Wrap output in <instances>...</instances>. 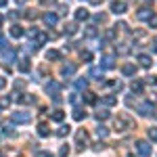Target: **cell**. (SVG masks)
<instances>
[{"label":"cell","mask_w":157,"mask_h":157,"mask_svg":"<svg viewBox=\"0 0 157 157\" xmlns=\"http://www.w3.org/2000/svg\"><path fill=\"white\" fill-rule=\"evenodd\" d=\"M97 134H98V136H101V138H105V136H107V134H109V130H107V128H105V126H97Z\"/></svg>","instance_id":"obj_31"},{"label":"cell","mask_w":157,"mask_h":157,"mask_svg":"<svg viewBox=\"0 0 157 157\" xmlns=\"http://www.w3.org/2000/svg\"><path fill=\"white\" fill-rule=\"evenodd\" d=\"M90 2H92V4H101L103 0H90Z\"/></svg>","instance_id":"obj_50"},{"label":"cell","mask_w":157,"mask_h":157,"mask_svg":"<svg viewBox=\"0 0 157 157\" xmlns=\"http://www.w3.org/2000/svg\"><path fill=\"white\" fill-rule=\"evenodd\" d=\"M130 88H132V92H143V84L140 82H132Z\"/></svg>","instance_id":"obj_34"},{"label":"cell","mask_w":157,"mask_h":157,"mask_svg":"<svg viewBox=\"0 0 157 157\" xmlns=\"http://www.w3.org/2000/svg\"><path fill=\"white\" fill-rule=\"evenodd\" d=\"M121 73H124V75H134V73H136V67H134L132 63H126V65L121 67Z\"/></svg>","instance_id":"obj_17"},{"label":"cell","mask_w":157,"mask_h":157,"mask_svg":"<svg viewBox=\"0 0 157 157\" xmlns=\"http://www.w3.org/2000/svg\"><path fill=\"white\" fill-rule=\"evenodd\" d=\"M84 117H86V111H84V109H80V107L73 109V120H75V121H82Z\"/></svg>","instance_id":"obj_18"},{"label":"cell","mask_w":157,"mask_h":157,"mask_svg":"<svg viewBox=\"0 0 157 157\" xmlns=\"http://www.w3.org/2000/svg\"><path fill=\"white\" fill-rule=\"evenodd\" d=\"M75 143H78V149H80V151H82V149H86V147L90 145L88 132H86V130H78V132H75Z\"/></svg>","instance_id":"obj_2"},{"label":"cell","mask_w":157,"mask_h":157,"mask_svg":"<svg viewBox=\"0 0 157 157\" xmlns=\"http://www.w3.org/2000/svg\"><path fill=\"white\" fill-rule=\"evenodd\" d=\"M23 34H25V32H23V27H21V25H13V27H11V36L13 38H21Z\"/></svg>","instance_id":"obj_19"},{"label":"cell","mask_w":157,"mask_h":157,"mask_svg":"<svg viewBox=\"0 0 157 157\" xmlns=\"http://www.w3.org/2000/svg\"><path fill=\"white\" fill-rule=\"evenodd\" d=\"M15 2H17V4H25V0H15Z\"/></svg>","instance_id":"obj_51"},{"label":"cell","mask_w":157,"mask_h":157,"mask_svg":"<svg viewBox=\"0 0 157 157\" xmlns=\"http://www.w3.org/2000/svg\"><path fill=\"white\" fill-rule=\"evenodd\" d=\"M82 61H86V63H88V61H92V52L84 50V52H82Z\"/></svg>","instance_id":"obj_37"},{"label":"cell","mask_w":157,"mask_h":157,"mask_svg":"<svg viewBox=\"0 0 157 157\" xmlns=\"http://www.w3.org/2000/svg\"><path fill=\"white\" fill-rule=\"evenodd\" d=\"M50 120H52V121H63V120H65V111L55 109V111H52V115H50Z\"/></svg>","instance_id":"obj_15"},{"label":"cell","mask_w":157,"mask_h":157,"mask_svg":"<svg viewBox=\"0 0 157 157\" xmlns=\"http://www.w3.org/2000/svg\"><path fill=\"white\" fill-rule=\"evenodd\" d=\"M36 157H52V153H50V151H38Z\"/></svg>","instance_id":"obj_39"},{"label":"cell","mask_w":157,"mask_h":157,"mask_svg":"<svg viewBox=\"0 0 157 157\" xmlns=\"http://www.w3.org/2000/svg\"><path fill=\"white\" fill-rule=\"evenodd\" d=\"M65 32H67V34H75V32H78V27H75L73 23H69V25H65Z\"/></svg>","instance_id":"obj_36"},{"label":"cell","mask_w":157,"mask_h":157,"mask_svg":"<svg viewBox=\"0 0 157 157\" xmlns=\"http://www.w3.org/2000/svg\"><path fill=\"white\" fill-rule=\"evenodd\" d=\"M59 155H61V157H67V155H69V147H67V145H61Z\"/></svg>","instance_id":"obj_33"},{"label":"cell","mask_w":157,"mask_h":157,"mask_svg":"<svg viewBox=\"0 0 157 157\" xmlns=\"http://www.w3.org/2000/svg\"><path fill=\"white\" fill-rule=\"evenodd\" d=\"M145 82H149V84H155L157 80H155V78H153V75H149V78H145Z\"/></svg>","instance_id":"obj_44"},{"label":"cell","mask_w":157,"mask_h":157,"mask_svg":"<svg viewBox=\"0 0 157 157\" xmlns=\"http://www.w3.org/2000/svg\"><path fill=\"white\" fill-rule=\"evenodd\" d=\"M153 50H155V52H157V38H155V40H153Z\"/></svg>","instance_id":"obj_48"},{"label":"cell","mask_w":157,"mask_h":157,"mask_svg":"<svg viewBox=\"0 0 157 157\" xmlns=\"http://www.w3.org/2000/svg\"><path fill=\"white\" fill-rule=\"evenodd\" d=\"M126 9H128V4H126L124 0H113V2H111V13H113V15H124Z\"/></svg>","instance_id":"obj_5"},{"label":"cell","mask_w":157,"mask_h":157,"mask_svg":"<svg viewBox=\"0 0 157 157\" xmlns=\"http://www.w3.org/2000/svg\"><path fill=\"white\" fill-rule=\"evenodd\" d=\"M6 46H9V42H6V38H2V36H0V50H4Z\"/></svg>","instance_id":"obj_40"},{"label":"cell","mask_w":157,"mask_h":157,"mask_svg":"<svg viewBox=\"0 0 157 157\" xmlns=\"http://www.w3.org/2000/svg\"><path fill=\"white\" fill-rule=\"evenodd\" d=\"M149 138L153 143H157V128H149Z\"/></svg>","instance_id":"obj_35"},{"label":"cell","mask_w":157,"mask_h":157,"mask_svg":"<svg viewBox=\"0 0 157 157\" xmlns=\"http://www.w3.org/2000/svg\"><path fill=\"white\" fill-rule=\"evenodd\" d=\"M90 78H94V80H98V82H101V80H103V69L92 67V69H90Z\"/></svg>","instance_id":"obj_21"},{"label":"cell","mask_w":157,"mask_h":157,"mask_svg":"<svg viewBox=\"0 0 157 157\" xmlns=\"http://www.w3.org/2000/svg\"><path fill=\"white\" fill-rule=\"evenodd\" d=\"M136 17L145 21V19H149V17H151V11H149V9H140V11L136 13Z\"/></svg>","instance_id":"obj_25"},{"label":"cell","mask_w":157,"mask_h":157,"mask_svg":"<svg viewBox=\"0 0 157 157\" xmlns=\"http://www.w3.org/2000/svg\"><path fill=\"white\" fill-rule=\"evenodd\" d=\"M103 103H105L107 107H113V105H117V97H115V94H105V97H103Z\"/></svg>","instance_id":"obj_13"},{"label":"cell","mask_w":157,"mask_h":157,"mask_svg":"<svg viewBox=\"0 0 157 157\" xmlns=\"http://www.w3.org/2000/svg\"><path fill=\"white\" fill-rule=\"evenodd\" d=\"M128 157H136V155H128Z\"/></svg>","instance_id":"obj_54"},{"label":"cell","mask_w":157,"mask_h":157,"mask_svg":"<svg viewBox=\"0 0 157 157\" xmlns=\"http://www.w3.org/2000/svg\"><path fill=\"white\" fill-rule=\"evenodd\" d=\"M84 101L88 103V105H94V103H97V94H94V92H86Z\"/></svg>","instance_id":"obj_24"},{"label":"cell","mask_w":157,"mask_h":157,"mask_svg":"<svg viewBox=\"0 0 157 157\" xmlns=\"http://www.w3.org/2000/svg\"><path fill=\"white\" fill-rule=\"evenodd\" d=\"M94 21H98V23H103V21H105V15H103V13H98V15H94Z\"/></svg>","instance_id":"obj_41"},{"label":"cell","mask_w":157,"mask_h":157,"mask_svg":"<svg viewBox=\"0 0 157 157\" xmlns=\"http://www.w3.org/2000/svg\"><path fill=\"white\" fill-rule=\"evenodd\" d=\"M4 134H6V136H13L15 132H13V128H11V126H4Z\"/></svg>","instance_id":"obj_42"},{"label":"cell","mask_w":157,"mask_h":157,"mask_svg":"<svg viewBox=\"0 0 157 157\" xmlns=\"http://www.w3.org/2000/svg\"><path fill=\"white\" fill-rule=\"evenodd\" d=\"M136 149H138V153L143 157H151V153H153V149H151V145L147 140H138L136 143Z\"/></svg>","instance_id":"obj_6"},{"label":"cell","mask_w":157,"mask_h":157,"mask_svg":"<svg viewBox=\"0 0 157 157\" xmlns=\"http://www.w3.org/2000/svg\"><path fill=\"white\" fill-rule=\"evenodd\" d=\"M4 86H6V82H4V80H2V78H0V90H2V88H4Z\"/></svg>","instance_id":"obj_47"},{"label":"cell","mask_w":157,"mask_h":157,"mask_svg":"<svg viewBox=\"0 0 157 157\" xmlns=\"http://www.w3.org/2000/svg\"><path fill=\"white\" fill-rule=\"evenodd\" d=\"M25 17H27V19H34V17H36V11H34V13L27 11V13H25Z\"/></svg>","instance_id":"obj_43"},{"label":"cell","mask_w":157,"mask_h":157,"mask_svg":"<svg viewBox=\"0 0 157 157\" xmlns=\"http://www.w3.org/2000/svg\"><path fill=\"white\" fill-rule=\"evenodd\" d=\"M147 21H149V25H151V27H157V15H151Z\"/></svg>","instance_id":"obj_38"},{"label":"cell","mask_w":157,"mask_h":157,"mask_svg":"<svg viewBox=\"0 0 157 157\" xmlns=\"http://www.w3.org/2000/svg\"><path fill=\"white\" fill-rule=\"evenodd\" d=\"M153 117L157 120V107H153Z\"/></svg>","instance_id":"obj_49"},{"label":"cell","mask_w":157,"mask_h":157,"mask_svg":"<svg viewBox=\"0 0 157 157\" xmlns=\"http://www.w3.org/2000/svg\"><path fill=\"white\" fill-rule=\"evenodd\" d=\"M117 36V32H115V29H113V27H109L107 32H105V38H109V40H113V38Z\"/></svg>","instance_id":"obj_32"},{"label":"cell","mask_w":157,"mask_h":157,"mask_svg":"<svg viewBox=\"0 0 157 157\" xmlns=\"http://www.w3.org/2000/svg\"><path fill=\"white\" fill-rule=\"evenodd\" d=\"M128 128H134V121L130 120L128 113H120V115L115 117V130H117V132H124V130H128Z\"/></svg>","instance_id":"obj_1"},{"label":"cell","mask_w":157,"mask_h":157,"mask_svg":"<svg viewBox=\"0 0 157 157\" xmlns=\"http://www.w3.org/2000/svg\"><path fill=\"white\" fill-rule=\"evenodd\" d=\"M46 40H48V36H46V34H40V32L36 34V44H38V46H40V44H44Z\"/></svg>","instance_id":"obj_29"},{"label":"cell","mask_w":157,"mask_h":157,"mask_svg":"<svg viewBox=\"0 0 157 157\" xmlns=\"http://www.w3.org/2000/svg\"><path fill=\"white\" fill-rule=\"evenodd\" d=\"M17 17H21V13H19V11H13L11 13V19H17Z\"/></svg>","instance_id":"obj_45"},{"label":"cell","mask_w":157,"mask_h":157,"mask_svg":"<svg viewBox=\"0 0 157 157\" xmlns=\"http://www.w3.org/2000/svg\"><path fill=\"white\" fill-rule=\"evenodd\" d=\"M46 59H48V61H59L61 59V52H59V50H48V52H46Z\"/></svg>","instance_id":"obj_22"},{"label":"cell","mask_w":157,"mask_h":157,"mask_svg":"<svg viewBox=\"0 0 157 157\" xmlns=\"http://www.w3.org/2000/svg\"><path fill=\"white\" fill-rule=\"evenodd\" d=\"M94 117H97L98 121H105L109 117V111H107V109H98L97 113H94Z\"/></svg>","instance_id":"obj_20"},{"label":"cell","mask_w":157,"mask_h":157,"mask_svg":"<svg viewBox=\"0 0 157 157\" xmlns=\"http://www.w3.org/2000/svg\"><path fill=\"white\" fill-rule=\"evenodd\" d=\"M75 88H78V90H86V88H88V80H82V78H80V80H75Z\"/></svg>","instance_id":"obj_26"},{"label":"cell","mask_w":157,"mask_h":157,"mask_svg":"<svg viewBox=\"0 0 157 157\" xmlns=\"http://www.w3.org/2000/svg\"><path fill=\"white\" fill-rule=\"evenodd\" d=\"M11 120H13V121H17V124H27V121L32 120V115H29L27 111H13Z\"/></svg>","instance_id":"obj_3"},{"label":"cell","mask_w":157,"mask_h":157,"mask_svg":"<svg viewBox=\"0 0 157 157\" xmlns=\"http://www.w3.org/2000/svg\"><path fill=\"white\" fill-rule=\"evenodd\" d=\"M42 19H44V23H46V25H57V21H59V17H57L55 13H46Z\"/></svg>","instance_id":"obj_11"},{"label":"cell","mask_w":157,"mask_h":157,"mask_svg":"<svg viewBox=\"0 0 157 157\" xmlns=\"http://www.w3.org/2000/svg\"><path fill=\"white\" fill-rule=\"evenodd\" d=\"M138 63H140V67H151V57L149 55H138Z\"/></svg>","instance_id":"obj_16"},{"label":"cell","mask_w":157,"mask_h":157,"mask_svg":"<svg viewBox=\"0 0 157 157\" xmlns=\"http://www.w3.org/2000/svg\"><path fill=\"white\" fill-rule=\"evenodd\" d=\"M15 101L19 103V105H32V103H36V97L34 94H27V92H21V94H15Z\"/></svg>","instance_id":"obj_4"},{"label":"cell","mask_w":157,"mask_h":157,"mask_svg":"<svg viewBox=\"0 0 157 157\" xmlns=\"http://www.w3.org/2000/svg\"><path fill=\"white\" fill-rule=\"evenodd\" d=\"M42 4H55V0H42Z\"/></svg>","instance_id":"obj_46"},{"label":"cell","mask_w":157,"mask_h":157,"mask_svg":"<svg viewBox=\"0 0 157 157\" xmlns=\"http://www.w3.org/2000/svg\"><path fill=\"white\" fill-rule=\"evenodd\" d=\"M44 88H46V92L52 94V97H59V92H61V84H59V82H55V80H50Z\"/></svg>","instance_id":"obj_7"},{"label":"cell","mask_w":157,"mask_h":157,"mask_svg":"<svg viewBox=\"0 0 157 157\" xmlns=\"http://www.w3.org/2000/svg\"><path fill=\"white\" fill-rule=\"evenodd\" d=\"M101 67H103V69H113V67H115V61H113V57H111V55L101 57Z\"/></svg>","instance_id":"obj_8"},{"label":"cell","mask_w":157,"mask_h":157,"mask_svg":"<svg viewBox=\"0 0 157 157\" xmlns=\"http://www.w3.org/2000/svg\"><path fill=\"white\" fill-rule=\"evenodd\" d=\"M4 4H6V0H0V6H4Z\"/></svg>","instance_id":"obj_52"},{"label":"cell","mask_w":157,"mask_h":157,"mask_svg":"<svg viewBox=\"0 0 157 157\" xmlns=\"http://www.w3.org/2000/svg\"><path fill=\"white\" fill-rule=\"evenodd\" d=\"M151 111H153V105H151V103H143V105H138V113H140V115H149Z\"/></svg>","instance_id":"obj_14"},{"label":"cell","mask_w":157,"mask_h":157,"mask_svg":"<svg viewBox=\"0 0 157 157\" xmlns=\"http://www.w3.org/2000/svg\"><path fill=\"white\" fill-rule=\"evenodd\" d=\"M69 130H71L69 126H61L59 130H57V136H61V138H63V136H67V134H69Z\"/></svg>","instance_id":"obj_28"},{"label":"cell","mask_w":157,"mask_h":157,"mask_svg":"<svg viewBox=\"0 0 157 157\" xmlns=\"http://www.w3.org/2000/svg\"><path fill=\"white\" fill-rule=\"evenodd\" d=\"M29 69H32V63H29V59H27V57H23V59L19 61V71H21V73H27Z\"/></svg>","instance_id":"obj_10"},{"label":"cell","mask_w":157,"mask_h":157,"mask_svg":"<svg viewBox=\"0 0 157 157\" xmlns=\"http://www.w3.org/2000/svg\"><path fill=\"white\" fill-rule=\"evenodd\" d=\"M84 34H86L88 38H94V36L98 34V29L94 27V25H88V27H86V32H84Z\"/></svg>","instance_id":"obj_27"},{"label":"cell","mask_w":157,"mask_h":157,"mask_svg":"<svg viewBox=\"0 0 157 157\" xmlns=\"http://www.w3.org/2000/svg\"><path fill=\"white\" fill-rule=\"evenodd\" d=\"M88 17H90V13L86 11V9H78L75 11V21H86Z\"/></svg>","instance_id":"obj_12"},{"label":"cell","mask_w":157,"mask_h":157,"mask_svg":"<svg viewBox=\"0 0 157 157\" xmlns=\"http://www.w3.org/2000/svg\"><path fill=\"white\" fill-rule=\"evenodd\" d=\"M4 59H6V61H13V59H15V50L6 46V48H4Z\"/></svg>","instance_id":"obj_30"},{"label":"cell","mask_w":157,"mask_h":157,"mask_svg":"<svg viewBox=\"0 0 157 157\" xmlns=\"http://www.w3.org/2000/svg\"><path fill=\"white\" fill-rule=\"evenodd\" d=\"M2 21H4V17H2V15H0V25H2Z\"/></svg>","instance_id":"obj_53"},{"label":"cell","mask_w":157,"mask_h":157,"mask_svg":"<svg viewBox=\"0 0 157 157\" xmlns=\"http://www.w3.org/2000/svg\"><path fill=\"white\" fill-rule=\"evenodd\" d=\"M38 134H40L42 138H44V136H48V134H50L48 126H46V124H40V126H38Z\"/></svg>","instance_id":"obj_23"},{"label":"cell","mask_w":157,"mask_h":157,"mask_svg":"<svg viewBox=\"0 0 157 157\" xmlns=\"http://www.w3.org/2000/svg\"><path fill=\"white\" fill-rule=\"evenodd\" d=\"M61 73H63L65 78H71L73 73H75V65H73V63H65V65L61 67Z\"/></svg>","instance_id":"obj_9"}]
</instances>
